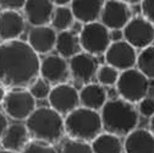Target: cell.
Masks as SVG:
<instances>
[{"label": "cell", "instance_id": "cell-1", "mask_svg": "<svg viewBox=\"0 0 154 153\" xmlns=\"http://www.w3.org/2000/svg\"><path fill=\"white\" fill-rule=\"evenodd\" d=\"M41 58L27 42L17 39L0 44V85L8 91L28 88L39 77Z\"/></svg>", "mask_w": 154, "mask_h": 153}, {"label": "cell", "instance_id": "cell-2", "mask_svg": "<svg viewBox=\"0 0 154 153\" xmlns=\"http://www.w3.org/2000/svg\"><path fill=\"white\" fill-rule=\"evenodd\" d=\"M99 113L103 130L119 137H126L130 132L137 129L140 123L137 107L121 98L108 99Z\"/></svg>", "mask_w": 154, "mask_h": 153}, {"label": "cell", "instance_id": "cell-3", "mask_svg": "<svg viewBox=\"0 0 154 153\" xmlns=\"http://www.w3.org/2000/svg\"><path fill=\"white\" fill-rule=\"evenodd\" d=\"M25 125L32 140L42 141L54 146L59 143L66 135L64 117L50 107L37 108L25 121Z\"/></svg>", "mask_w": 154, "mask_h": 153}, {"label": "cell", "instance_id": "cell-4", "mask_svg": "<svg viewBox=\"0 0 154 153\" xmlns=\"http://www.w3.org/2000/svg\"><path fill=\"white\" fill-rule=\"evenodd\" d=\"M64 120L65 133L72 140L91 143L103 131L100 113L83 107H79L67 114Z\"/></svg>", "mask_w": 154, "mask_h": 153}, {"label": "cell", "instance_id": "cell-5", "mask_svg": "<svg viewBox=\"0 0 154 153\" xmlns=\"http://www.w3.org/2000/svg\"><path fill=\"white\" fill-rule=\"evenodd\" d=\"M119 98L131 103L138 104L144 99L149 92V80L136 67L120 72L116 82Z\"/></svg>", "mask_w": 154, "mask_h": 153}, {"label": "cell", "instance_id": "cell-6", "mask_svg": "<svg viewBox=\"0 0 154 153\" xmlns=\"http://www.w3.org/2000/svg\"><path fill=\"white\" fill-rule=\"evenodd\" d=\"M79 38L82 52L92 56L104 55L111 44L110 31L99 21L83 25Z\"/></svg>", "mask_w": 154, "mask_h": 153}, {"label": "cell", "instance_id": "cell-7", "mask_svg": "<svg viewBox=\"0 0 154 153\" xmlns=\"http://www.w3.org/2000/svg\"><path fill=\"white\" fill-rule=\"evenodd\" d=\"M35 99L27 88L9 89L3 102V111L8 118L17 121H26L37 109Z\"/></svg>", "mask_w": 154, "mask_h": 153}, {"label": "cell", "instance_id": "cell-8", "mask_svg": "<svg viewBox=\"0 0 154 153\" xmlns=\"http://www.w3.org/2000/svg\"><path fill=\"white\" fill-rule=\"evenodd\" d=\"M124 41L134 49H146L153 45L154 42V25L147 21L143 16L132 17L131 21L122 30Z\"/></svg>", "mask_w": 154, "mask_h": 153}, {"label": "cell", "instance_id": "cell-9", "mask_svg": "<svg viewBox=\"0 0 154 153\" xmlns=\"http://www.w3.org/2000/svg\"><path fill=\"white\" fill-rule=\"evenodd\" d=\"M48 102L51 109L65 118L67 114L81 107L80 91L69 82L54 86L49 94Z\"/></svg>", "mask_w": 154, "mask_h": 153}, {"label": "cell", "instance_id": "cell-10", "mask_svg": "<svg viewBox=\"0 0 154 153\" xmlns=\"http://www.w3.org/2000/svg\"><path fill=\"white\" fill-rule=\"evenodd\" d=\"M131 8L125 2L108 0V2H104L99 22L104 25L109 31H122L131 21Z\"/></svg>", "mask_w": 154, "mask_h": 153}, {"label": "cell", "instance_id": "cell-11", "mask_svg": "<svg viewBox=\"0 0 154 153\" xmlns=\"http://www.w3.org/2000/svg\"><path fill=\"white\" fill-rule=\"evenodd\" d=\"M137 50L125 41L111 42L104 54L105 63L118 71L122 72L133 69L137 63Z\"/></svg>", "mask_w": 154, "mask_h": 153}, {"label": "cell", "instance_id": "cell-12", "mask_svg": "<svg viewBox=\"0 0 154 153\" xmlns=\"http://www.w3.org/2000/svg\"><path fill=\"white\" fill-rule=\"evenodd\" d=\"M39 76L48 81L53 87L67 83L70 77L69 61L57 54H49L41 61Z\"/></svg>", "mask_w": 154, "mask_h": 153}, {"label": "cell", "instance_id": "cell-13", "mask_svg": "<svg viewBox=\"0 0 154 153\" xmlns=\"http://www.w3.org/2000/svg\"><path fill=\"white\" fill-rule=\"evenodd\" d=\"M69 67L71 77L77 83L85 86L92 82V80L95 77V73H97L99 66L95 56L81 52L69 60Z\"/></svg>", "mask_w": 154, "mask_h": 153}, {"label": "cell", "instance_id": "cell-14", "mask_svg": "<svg viewBox=\"0 0 154 153\" xmlns=\"http://www.w3.org/2000/svg\"><path fill=\"white\" fill-rule=\"evenodd\" d=\"M26 28V18L21 11L4 10L0 12V41L2 43L20 39Z\"/></svg>", "mask_w": 154, "mask_h": 153}, {"label": "cell", "instance_id": "cell-15", "mask_svg": "<svg viewBox=\"0 0 154 153\" xmlns=\"http://www.w3.org/2000/svg\"><path fill=\"white\" fill-rule=\"evenodd\" d=\"M54 4L49 0H27L22 14L32 27L50 26L54 14Z\"/></svg>", "mask_w": 154, "mask_h": 153}, {"label": "cell", "instance_id": "cell-16", "mask_svg": "<svg viewBox=\"0 0 154 153\" xmlns=\"http://www.w3.org/2000/svg\"><path fill=\"white\" fill-rule=\"evenodd\" d=\"M31 140V135L23 123H12L9 124L3 133L0 139V146L3 149L21 153Z\"/></svg>", "mask_w": 154, "mask_h": 153}, {"label": "cell", "instance_id": "cell-17", "mask_svg": "<svg viewBox=\"0 0 154 153\" xmlns=\"http://www.w3.org/2000/svg\"><path fill=\"white\" fill-rule=\"evenodd\" d=\"M57 32L50 26L32 27L28 33L27 43L38 55H49V53L55 49Z\"/></svg>", "mask_w": 154, "mask_h": 153}, {"label": "cell", "instance_id": "cell-18", "mask_svg": "<svg viewBox=\"0 0 154 153\" xmlns=\"http://www.w3.org/2000/svg\"><path fill=\"white\" fill-rule=\"evenodd\" d=\"M103 6V0H73L70 5L76 22L81 23L82 26L98 22Z\"/></svg>", "mask_w": 154, "mask_h": 153}, {"label": "cell", "instance_id": "cell-19", "mask_svg": "<svg viewBox=\"0 0 154 153\" xmlns=\"http://www.w3.org/2000/svg\"><path fill=\"white\" fill-rule=\"evenodd\" d=\"M124 153H154V136L148 129H136L124 140Z\"/></svg>", "mask_w": 154, "mask_h": 153}, {"label": "cell", "instance_id": "cell-20", "mask_svg": "<svg viewBox=\"0 0 154 153\" xmlns=\"http://www.w3.org/2000/svg\"><path fill=\"white\" fill-rule=\"evenodd\" d=\"M108 102V92L104 86L98 82H91L80 89V103L81 107L100 111Z\"/></svg>", "mask_w": 154, "mask_h": 153}, {"label": "cell", "instance_id": "cell-21", "mask_svg": "<svg viewBox=\"0 0 154 153\" xmlns=\"http://www.w3.org/2000/svg\"><path fill=\"white\" fill-rule=\"evenodd\" d=\"M55 50L57 52V55H60L64 59H72L79 53L82 52L79 32L70 30L65 32H59L56 37L55 43Z\"/></svg>", "mask_w": 154, "mask_h": 153}, {"label": "cell", "instance_id": "cell-22", "mask_svg": "<svg viewBox=\"0 0 154 153\" xmlns=\"http://www.w3.org/2000/svg\"><path fill=\"white\" fill-rule=\"evenodd\" d=\"M93 153H124V142L121 137L112 133L102 132L91 142Z\"/></svg>", "mask_w": 154, "mask_h": 153}, {"label": "cell", "instance_id": "cell-23", "mask_svg": "<svg viewBox=\"0 0 154 153\" xmlns=\"http://www.w3.org/2000/svg\"><path fill=\"white\" fill-rule=\"evenodd\" d=\"M75 22L76 20L70 6H55L50 22V27L53 30H55L57 33L70 31L72 30Z\"/></svg>", "mask_w": 154, "mask_h": 153}, {"label": "cell", "instance_id": "cell-24", "mask_svg": "<svg viewBox=\"0 0 154 153\" xmlns=\"http://www.w3.org/2000/svg\"><path fill=\"white\" fill-rule=\"evenodd\" d=\"M136 66L148 80H154V44L138 53Z\"/></svg>", "mask_w": 154, "mask_h": 153}, {"label": "cell", "instance_id": "cell-25", "mask_svg": "<svg viewBox=\"0 0 154 153\" xmlns=\"http://www.w3.org/2000/svg\"><path fill=\"white\" fill-rule=\"evenodd\" d=\"M119 76H120V71H118L116 69H114L108 64H104L98 67L97 73H95V79H97L99 85L104 87H111V86H116Z\"/></svg>", "mask_w": 154, "mask_h": 153}, {"label": "cell", "instance_id": "cell-26", "mask_svg": "<svg viewBox=\"0 0 154 153\" xmlns=\"http://www.w3.org/2000/svg\"><path fill=\"white\" fill-rule=\"evenodd\" d=\"M53 86L45 81L44 79H42L41 76L37 80L33 81V83L27 88L29 91V93L33 95V98L35 101H43V99H48L49 94L51 92Z\"/></svg>", "mask_w": 154, "mask_h": 153}, {"label": "cell", "instance_id": "cell-27", "mask_svg": "<svg viewBox=\"0 0 154 153\" xmlns=\"http://www.w3.org/2000/svg\"><path fill=\"white\" fill-rule=\"evenodd\" d=\"M61 153H93V149L88 142L69 139L64 142Z\"/></svg>", "mask_w": 154, "mask_h": 153}, {"label": "cell", "instance_id": "cell-28", "mask_svg": "<svg viewBox=\"0 0 154 153\" xmlns=\"http://www.w3.org/2000/svg\"><path fill=\"white\" fill-rule=\"evenodd\" d=\"M21 153H57L54 145L45 143L42 141L31 140Z\"/></svg>", "mask_w": 154, "mask_h": 153}, {"label": "cell", "instance_id": "cell-29", "mask_svg": "<svg viewBox=\"0 0 154 153\" xmlns=\"http://www.w3.org/2000/svg\"><path fill=\"white\" fill-rule=\"evenodd\" d=\"M137 110L138 114L143 118L150 119L154 115V98L146 97L137 104Z\"/></svg>", "mask_w": 154, "mask_h": 153}, {"label": "cell", "instance_id": "cell-30", "mask_svg": "<svg viewBox=\"0 0 154 153\" xmlns=\"http://www.w3.org/2000/svg\"><path fill=\"white\" fill-rule=\"evenodd\" d=\"M140 6L142 16L152 25H154V0H143Z\"/></svg>", "mask_w": 154, "mask_h": 153}, {"label": "cell", "instance_id": "cell-31", "mask_svg": "<svg viewBox=\"0 0 154 153\" xmlns=\"http://www.w3.org/2000/svg\"><path fill=\"white\" fill-rule=\"evenodd\" d=\"M25 0H0V8L2 11L10 10V11H22L25 8Z\"/></svg>", "mask_w": 154, "mask_h": 153}, {"label": "cell", "instance_id": "cell-32", "mask_svg": "<svg viewBox=\"0 0 154 153\" xmlns=\"http://www.w3.org/2000/svg\"><path fill=\"white\" fill-rule=\"evenodd\" d=\"M8 126H9L8 117L5 115V113L3 110H0V139H2L3 133L5 132V130H6Z\"/></svg>", "mask_w": 154, "mask_h": 153}, {"label": "cell", "instance_id": "cell-33", "mask_svg": "<svg viewBox=\"0 0 154 153\" xmlns=\"http://www.w3.org/2000/svg\"><path fill=\"white\" fill-rule=\"evenodd\" d=\"M110 38H111V42L124 41V33L122 31H110Z\"/></svg>", "mask_w": 154, "mask_h": 153}, {"label": "cell", "instance_id": "cell-34", "mask_svg": "<svg viewBox=\"0 0 154 153\" xmlns=\"http://www.w3.org/2000/svg\"><path fill=\"white\" fill-rule=\"evenodd\" d=\"M54 6H70L71 5V2H69V0H55V2H53Z\"/></svg>", "mask_w": 154, "mask_h": 153}, {"label": "cell", "instance_id": "cell-35", "mask_svg": "<svg viewBox=\"0 0 154 153\" xmlns=\"http://www.w3.org/2000/svg\"><path fill=\"white\" fill-rule=\"evenodd\" d=\"M6 93H8V89H6L3 85H0V105L3 104V102H4V99H5Z\"/></svg>", "mask_w": 154, "mask_h": 153}, {"label": "cell", "instance_id": "cell-36", "mask_svg": "<svg viewBox=\"0 0 154 153\" xmlns=\"http://www.w3.org/2000/svg\"><path fill=\"white\" fill-rule=\"evenodd\" d=\"M152 133H153V136H154V115L149 119V129H148Z\"/></svg>", "mask_w": 154, "mask_h": 153}, {"label": "cell", "instance_id": "cell-37", "mask_svg": "<svg viewBox=\"0 0 154 153\" xmlns=\"http://www.w3.org/2000/svg\"><path fill=\"white\" fill-rule=\"evenodd\" d=\"M0 153H16V152H11V151H8V149H0Z\"/></svg>", "mask_w": 154, "mask_h": 153}, {"label": "cell", "instance_id": "cell-38", "mask_svg": "<svg viewBox=\"0 0 154 153\" xmlns=\"http://www.w3.org/2000/svg\"><path fill=\"white\" fill-rule=\"evenodd\" d=\"M0 12H2V8H0Z\"/></svg>", "mask_w": 154, "mask_h": 153}, {"label": "cell", "instance_id": "cell-39", "mask_svg": "<svg viewBox=\"0 0 154 153\" xmlns=\"http://www.w3.org/2000/svg\"><path fill=\"white\" fill-rule=\"evenodd\" d=\"M0 44H2V41H0Z\"/></svg>", "mask_w": 154, "mask_h": 153}]
</instances>
